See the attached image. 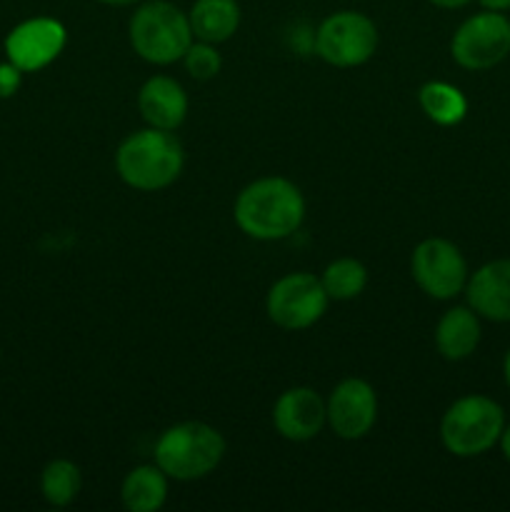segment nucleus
Masks as SVG:
<instances>
[{"label": "nucleus", "mask_w": 510, "mask_h": 512, "mask_svg": "<svg viewBox=\"0 0 510 512\" xmlns=\"http://www.w3.org/2000/svg\"><path fill=\"white\" fill-rule=\"evenodd\" d=\"M233 218L248 238L263 243L285 240L303 225L305 198L293 180L268 175L240 190L233 205Z\"/></svg>", "instance_id": "obj_1"}, {"label": "nucleus", "mask_w": 510, "mask_h": 512, "mask_svg": "<svg viewBox=\"0 0 510 512\" xmlns=\"http://www.w3.org/2000/svg\"><path fill=\"white\" fill-rule=\"evenodd\" d=\"M185 168V150L170 130L143 128L130 133L115 153V173L128 188L158 193L170 188Z\"/></svg>", "instance_id": "obj_2"}, {"label": "nucleus", "mask_w": 510, "mask_h": 512, "mask_svg": "<svg viewBox=\"0 0 510 512\" xmlns=\"http://www.w3.org/2000/svg\"><path fill=\"white\" fill-rule=\"evenodd\" d=\"M155 465L168 478L190 483L213 473L225 458V438L213 425L200 420L170 425L160 433L153 448Z\"/></svg>", "instance_id": "obj_3"}, {"label": "nucleus", "mask_w": 510, "mask_h": 512, "mask_svg": "<svg viewBox=\"0 0 510 512\" xmlns=\"http://www.w3.org/2000/svg\"><path fill=\"white\" fill-rule=\"evenodd\" d=\"M128 40L135 55L145 63L173 65L183 60L195 38L188 15L178 5L168 0H148L130 15Z\"/></svg>", "instance_id": "obj_4"}, {"label": "nucleus", "mask_w": 510, "mask_h": 512, "mask_svg": "<svg viewBox=\"0 0 510 512\" xmlns=\"http://www.w3.org/2000/svg\"><path fill=\"white\" fill-rule=\"evenodd\" d=\"M505 413L488 395L458 398L440 420V440L455 458H478L498 445Z\"/></svg>", "instance_id": "obj_5"}, {"label": "nucleus", "mask_w": 510, "mask_h": 512, "mask_svg": "<svg viewBox=\"0 0 510 512\" xmlns=\"http://www.w3.org/2000/svg\"><path fill=\"white\" fill-rule=\"evenodd\" d=\"M378 50V28L358 10H338L315 30V53L333 68H358Z\"/></svg>", "instance_id": "obj_6"}, {"label": "nucleus", "mask_w": 510, "mask_h": 512, "mask_svg": "<svg viewBox=\"0 0 510 512\" xmlns=\"http://www.w3.org/2000/svg\"><path fill=\"white\" fill-rule=\"evenodd\" d=\"M328 293L313 273H288L275 280L265 298L270 323L283 330H308L328 310Z\"/></svg>", "instance_id": "obj_7"}, {"label": "nucleus", "mask_w": 510, "mask_h": 512, "mask_svg": "<svg viewBox=\"0 0 510 512\" xmlns=\"http://www.w3.org/2000/svg\"><path fill=\"white\" fill-rule=\"evenodd\" d=\"M450 55L465 70H490L510 55V18L498 10L470 15L450 40Z\"/></svg>", "instance_id": "obj_8"}, {"label": "nucleus", "mask_w": 510, "mask_h": 512, "mask_svg": "<svg viewBox=\"0 0 510 512\" xmlns=\"http://www.w3.org/2000/svg\"><path fill=\"white\" fill-rule=\"evenodd\" d=\"M415 285L433 300H453L468 283V263L455 243L445 238H425L410 258Z\"/></svg>", "instance_id": "obj_9"}, {"label": "nucleus", "mask_w": 510, "mask_h": 512, "mask_svg": "<svg viewBox=\"0 0 510 512\" xmlns=\"http://www.w3.org/2000/svg\"><path fill=\"white\" fill-rule=\"evenodd\" d=\"M68 43V30L60 20L38 15L15 25L5 35V58L23 73H38L48 68Z\"/></svg>", "instance_id": "obj_10"}, {"label": "nucleus", "mask_w": 510, "mask_h": 512, "mask_svg": "<svg viewBox=\"0 0 510 512\" xmlns=\"http://www.w3.org/2000/svg\"><path fill=\"white\" fill-rule=\"evenodd\" d=\"M325 415L333 433L343 440H360L375 428L378 395L363 378H345L325 400Z\"/></svg>", "instance_id": "obj_11"}, {"label": "nucleus", "mask_w": 510, "mask_h": 512, "mask_svg": "<svg viewBox=\"0 0 510 512\" xmlns=\"http://www.w3.org/2000/svg\"><path fill=\"white\" fill-rule=\"evenodd\" d=\"M328 423L325 400L313 388H288L273 405V425L280 438L290 443H308L318 438Z\"/></svg>", "instance_id": "obj_12"}, {"label": "nucleus", "mask_w": 510, "mask_h": 512, "mask_svg": "<svg viewBox=\"0 0 510 512\" xmlns=\"http://www.w3.org/2000/svg\"><path fill=\"white\" fill-rule=\"evenodd\" d=\"M465 298L480 318L510 323V260H490L468 275Z\"/></svg>", "instance_id": "obj_13"}, {"label": "nucleus", "mask_w": 510, "mask_h": 512, "mask_svg": "<svg viewBox=\"0 0 510 512\" xmlns=\"http://www.w3.org/2000/svg\"><path fill=\"white\" fill-rule=\"evenodd\" d=\"M188 93L183 85L170 75H153L143 83L138 90V110L140 118L150 125V128L160 130H175L185 123L188 118Z\"/></svg>", "instance_id": "obj_14"}, {"label": "nucleus", "mask_w": 510, "mask_h": 512, "mask_svg": "<svg viewBox=\"0 0 510 512\" xmlns=\"http://www.w3.org/2000/svg\"><path fill=\"white\" fill-rule=\"evenodd\" d=\"M480 345V315L473 308L455 305L435 325V348L450 363L470 358Z\"/></svg>", "instance_id": "obj_15"}, {"label": "nucleus", "mask_w": 510, "mask_h": 512, "mask_svg": "<svg viewBox=\"0 0 510 512\" xmlns=\"http://www.w3.org/2000/svg\"><path fill=\"white\" fill-rule=\"evenodd\" d=\"M195 40L220 45L240 28L238 0H195L188 13Z\"/></svg>", "instance_id": "obj_16"}, {"label": "nucleus", "mask_w": 510, "mask_h": 512, "mask_svg": "<svg viewBox=\"0 0 510 512\" xmlns=\"http://www.w3.org/2000/svg\"><path fill=\"white\" fill-rule=\"evenodd\" d=\"M120 500L130 512H155L168 500V475L158 465H138L125 475Z\"/></svg>", "instance_id": "obj_17"}, {"label": "nucleus", "mask_w": 510, "mask_h": 512, "mask_svg": "<svg viewBox=\"0 0 510 512\" xmlns=\"http://www.w3.org/2000/svg\"><path fill=\"white\" fill-rule=\"evenodd\" d=\"M418 105L430 123L440 128H453L463 123L468 115V100L460 88L445 83V80H430L418 90Z\"/></svg>", "instance_id": "obj_18"}, {"label": "nucleus", "mask_w": 510, "mask_h": 512, "mask_svg": "<svg viewBox=\"0 0 510 512\" xmlns=\"http://www.w3.org/2000/svg\"><path fill=\"white\" fill-rule=\"evenodd\" d=\"M80 485H83V478L73 460H50L40 473V495L53 508H68L70 503H75Z\"/></svg>", "instance_id": "obj_19"}, {"label": "nucleus", "mask_w": 510, "mask_h": 512, "mask_svg": "<svg viewBox=\"0 0 510 512\" xmlns=\"http://www.w3.org/2000/svg\"><path fill=\"white\" fill-rule=\"evenodd\" d=\"M320 283L330 300H355L368 285V268L355 258H338L323 270Z\"/></svg>", "instance_id": "obj_20"}, {"label": "nucleus", "mask_w": 510, "mask_h": 512, "mask_svg": "<svg viewBox=\"0 0 510 512\" xmlns=\"http://www.w3.org/2000/svg\"><path fill=\"white\" fill-rule=\"evenodd\" d=\"M183 63L190 78L195 80H213L223 68V58H220L218 48L213 43H203V40H198V43L185 50Z\"/></svg>", "instance_id": "obj_21"}, {"label": "nucleus", "mask_w": 510, "mask_h": 512, "mask_svg": "<svg viewBox=\"0 0 510 512\" xmlns=\"http://www.w3.org/2000/svg\"><path fill=\"white\" fill-rule=\"evenodd\" d=\"M20 85H23V70L10 63V60L0 63V100L13 98Z\"/></svg>", "instance_id": "obj_22"}, {"label": "nucleus", "mask_w": 510, "mask_h": 512, "mask_svg": "<svg viewBox=\"0 0 510 512\" xmlns=\"http://www.w3.org/2000/svg\"><path fill=\"white\" fill-rule=\"evenodd\" d=\"M498 445H500V453H503V458L510 463V425H505L503 428Z\"/></svg>", "instance_id": "obj_23"}, {"label": "nucleus", "mask_w": 510, "mask_h": 512, "mask_svg": "<svg viewBox=\"0 0 510 512\" xmlns=\"http://www.w3.org/2000/svg\"><path fill=\"white\" fill-rule=\"evenodd\" d=\"M428 3H433L435 8H443V10H458L463 8V5H468L470 0H428Z\"/></svg>", "instance_id": "obj_24"}, {"label": "nucleus", "mask_w": 510, "mask_h": 512, "mask_svg": "<svg viewBox=\"0 0 510 512\" xmlns=\"http://www.w3.org/2000/svg\"><path fill=\"white\" fill-rule=\"evenodd\" d=\"M485 10H498V13H505L510 10V0H478Z\"/></svg>", "instance_id": "obj_25"}, {"label": "nucleus", "mask_w": 510, "mask_h": 512, "mask_svg": "<svg viewBox=\"0 0 510 512\" xmlns=\"http://www.w3.org/2000/svg\"><path fill=\"white\" fill-rule=\"evenodd\" d=\"M98 3L115 5V8H125V5H133V3H138V0H98Z\"/></svg>", "instance_id": "obj_26"}, {"label": "nucleus", "mask_w": 510, "mask_h": 512, "mask_svg": "<svg viewBox=\"0 0 510 512\" xmlns=\"http://www.w3.org/2000/svg\"><path fill=\"white\" fill-rule=\"evenodd\" d=\"M503 378H505V385L510 388V350L505 353V360H503Z\"/></svg>", "instance_id": "obj_27"}, {"label": "nucleus", "mask_w": 510, "mask_h": 512, "mask_svg": "<svg viewBox=\"0 0 510 512\" xmlns=\"http://www.w3.org/2000/svg\"><path fill=\"white\" fill-rule=\"evenodd\" d=\"M0 360H3V350H0Z\"/></svg>", "instance_id": "obj_28"}]
</instances>
